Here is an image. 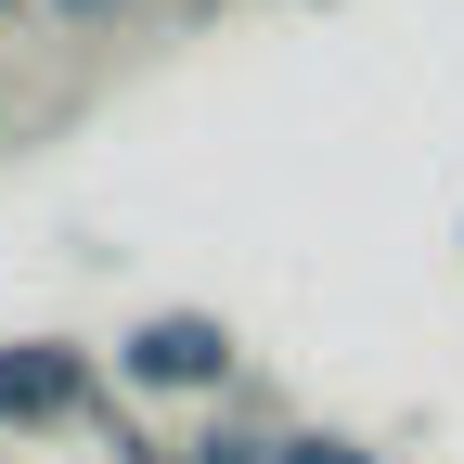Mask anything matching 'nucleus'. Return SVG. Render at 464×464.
Segmentation results:
<instances>
[{"label":"nucleus","instance_id":"f257e3e1","mask_svg":"<svg viewBox=\"0 0 464 464\" xmlns=\"http://www.w3.org/2000/svg\"><path fill=\"white\" fill-rule=\"evenodd\" d=\"M116 362H130L142 387H219V374H232V335H219L207 310H168V323H142L130 348H116Z\"/></svg>","mask_w":464,"mask_h":464},{"label":"nucleus","instance_id":"f03ea898","mask_svg":"<svg viewBox=\"0 0 464 464\" xmlns=\"http://www.w3.org/2000/svg\"><path fill=\"white\" fill-rule=\"evenodd\" d=\"M91 374H78V348H0V413L39 426V413H78Z\"/></svg>","mask_w":464,"mask_h":464},{"label":"nucleus","instance_id":"7ed1b4c3","mask_svg":"<svg viewBox=\"0 0 464 464\" xmlns=\"http://www.w3.org/2000/svg\"><path fill=\"white\" fill-rule=\"evenodd\" d=\"M194 464H271V451H258V439H207Z\"/></svg>","mask_w":464,"mask_h":464},{"label":"nucleus","instance_id":"20e7f679","mask_svg":"<svg viewBox=\"0 0 464 464\" xmlns=\"http://www.w3.org/2000/svg\"><path fill=\"white\" fill-rule=\"evenodd\" d=\"M271 464H362V451H335V439H297V451H271Z\"/></svg>","mask_w":464,"mask_h":464},{"label":"nucleus","instance_id":"39448f33","mask_svg":"<svg viewBox=\"0 0 464 464\" xmlns=\"http://www.w3.org/2000/svg\"><path fill=\"white\" fill-rule=\"evenodd\" d=\"M65 14H103V0H65Z\"/></svg>","mask_w":464,"mask_h":464}]
</instances>
